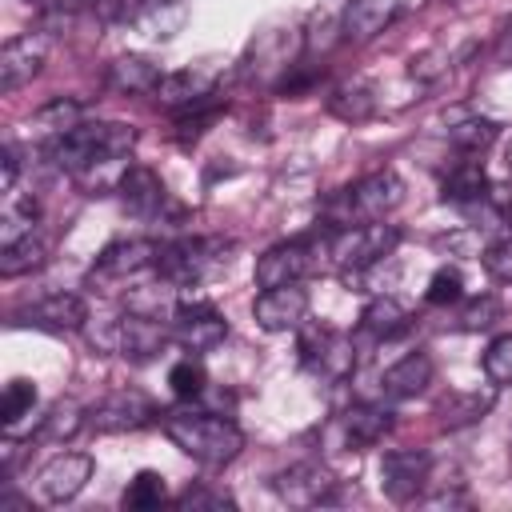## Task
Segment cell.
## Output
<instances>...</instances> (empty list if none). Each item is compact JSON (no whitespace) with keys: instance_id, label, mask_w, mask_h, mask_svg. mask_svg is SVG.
Here are the masks:
<instances>
[{"instance_id":"cell-8","label":"cell","mask_w":512,"mask_h":512,"mask_svg":"<svg viewBox=\"0 0 512 512\" xmlns=\"http://www.w3.org/2000/svg\"><path fill=\"white\" fill-rule=\"evenodd\" d=\"M312 268H316V244L312 240H280L256 256V288L300 284Z\"/></svg>"},{"instance_id":"cell-34","label":"cell","mask_w":512,"mask_h":512,"mask_svg":"<svg viewBox=\"0 0 512 512\" xmlns=\"http://www.w3.org/2000/svg\"><path fill=\"white\" fill-rule=\"evenodd\" d=\"M484 376L492 388H508L512 384V332L496 336L488 348H484V360H480Z\"/></svg>"},{"instance_id":"cell-32","label":"cell","mask_w":512,"mask_h":512,"mask_svg":"<svg viewBox=\"0 0 512 512\" xmlns=\"http://www.w3.org/2000/svg\"><path fill=\"white\" fill-rule=\"evenodd\" d=\"M216 116H220V96L212 92V96H204L200 104H192V108L176 112V140H180V144L200 140V136H204V128H208Z\"/></svg>"},{"instance_id":"cell-16","label":"cell","mask_w":512,"mask_h":512,"mask_svg":"<svg viewBox=\"0 0 512 512\" xmlns=\"http://www.w3.org/2000/svg\"><path fill=\"white\" fill-rule=\"evenodd\" d=\"M172 336H176V344H184L192 352H208L228 336V320L204 300L180 304L176 316H172Z\"/></svg>"},{"instance_id":"cell-26","label":"cell","mask_w":512,"mask_h":512,"mask_svg":"<svg viewBox=\"0 0 512 512\" xmlns=\"http://www.w3.org/2000/svg\"><path fill=\"white\" fill-rule=\"evenodd\" d=\"M80 116H84V104H80V100L56 96V100H48V104H40V108L32 112V128H36L44 140H56V136L72 132L76 124H84Z\"/></svg>"},{"instance_id":"cell-9","label":"cell","mask_w":512,"mask_h":512,"mask_svg":"<svg viewBox=\"0 0 512 512\" xmlns=\"http://www.w3.org/2000/svg\"><path fill=\"white\" fill-rule=\"evenodd\" d=\"M428 476H432V456L424 448H392L380 460V488L396 504L416 500L424 492Z\"/></svg>"},{"instance_id":"cell-37","label":"cell","mask_w":512,"mask_h":512,"mask_svg":"<svg viewBox=\"0 0 512 512\" xmlns=\"http://www.w3.org/2000/svg\"><path fill=\"white\" fill-rule=\"evenodd\" d=\"M424 300H428L432 308H448V304L464 300V276H460L456 268H440V272L428 280V292H424Z\"/></svg>"},{"instance_id":"cell-22","label":"cell","mask_w":512,"mask_h":512,"mask_svg":"<svg viewBox=\"0 0 512 512\" xmlns=\"http://www.w3.org/2000/svg\"><path fill=\"white\" fill-rule=\"evenodd\" d=\"M212 76L208 72H196V68H180V72H164L160 84H156V104L160 108H172V112H184L192 104H200L204 96H212Z\"/></svg>"},{"instance_id":"cell-31","label":"cell","mask_w":512,"mask_h":512,"mask_svg":"<svg viewBox=\"0 0 512 512\" xmlns=\"http://www.w3.org/2000/svg\"><path fill=\"white\" fill-rule=\"evenodd\" d=\"M164 500H168V484H164V476L152 472V468L136 472V476L128 480V488H124V496H120L124 508H160Z\"/></svg>"},{"instance_id":"cell-7","label":"cell","mask_w":512,"mask_h":512,"mask_svg":"<svg viewBox=\"0 0 512 512\" xmlns=\"http://www.w3.org/2000/svg\"><path fill=\"white\" fill-rule=\"evenodd\" d=\"M300 360L308 372H316L324 380H348L356 372L352 336H344L336 328H308L300 340Z\"/></svg>"},{"instance_id":"cell-11","label":"cell","mask_w":512,"mask_h":512,"mask_svg":"<svg viewBox=\"0 0 512 512\" xmlns=\"http://www.w3.org/2000/svg\"><path fill=\"white\" fill-rule=\"evenodd\" d=\"M272 492H276L284 504L312 508V504L332 500L336 476H332L324 464H316V460H300V464H292V468H284V472L272 476Z\"/></svg>"},{"instance_id":"cell-3","label":"cell","mask_w":512,"mask_h":512,"mask_svg":"<svg viewBox=\"0 0 512 512\" xmlns=\"http://www.w3.org/2000/svg\"><path fill=\"white\" fill-rule=\"evenodd\" d=\"M400 200H404V180H400L392 168H380V172L360 176V180L348 184L344 192H336V196L324 204V216H328V228L376 224V220H384L388 212H396Z\"/></svg>"},{"instance_id":"cell-2","label":"cell","mask_w":512,"mask_h":512,"mask_svg":"<svg viewBox=\"0 0 512 512\" xmlns=\"http://www.w3.org/2000/svg\"><path fill=\"white\" fill-rule=\"evenodd\" d=\"M164 436L204 468H224L244 452V432L216 412H164Z\"/></svg>"},{"instance_id":"cell-33","label":"cell","mask_w":512,"mask_h":512,"mask_svg":"<svg viewBox=\"0 0 512 512\" xmlns=\"http://www.w3.org/2000/svg\"><path fill=\"white\" fill-rule=\"evenodd\" d=\"M36 404V384L32 380H8L4 396H0V424L4 432H12L20 424V416H28Z\"/></svg>"},{"instance_id":"cell-5","label":"cell","mask_w":512,"mask_h":512,"mask_svg":"<svg viewBox=\"0 0 512 512\" xmlns=\"http://www.w3.org/2000/svg\"><path fill=\"white\" fill-rule=\"evenodd\" d=\"M400 244V232L384 220L376 224H352V228H332L324 252L340 272H364L376 260H384Z\"/></svg>"},{"instance_id":"cell-28","label":"cell","mask_w":512,"mask_h":512,"mask_svg":"<svg viewBox=\"0 0 512 512\" xmlns=\"http://www.w3.org/2000/svg\"><path fill=\"white\" fill-rule=\"evenodd\" d=\"M496 136H500V124L488 120V116H464V120H456V124L448 128L452 148L464 152V156H480L484 148L496 144Z\"/></svg>"},{"instance_id":"cell-12","label":"cell","mask_w":512,"mask_h":512,"mask_svg":"<svg viewBox=\"0 0 512 512\" xmlns=\"http://www.w3.org/2000/svg\"><path fill=\"white\" fill-rule=\"evenodd\" d=\"M16 324L40 328V332H80L88 324V304L76 292H48L36 304L20 308Z\"/></svg>"},{"instance_id":"cell-15","label":"cell","mask_w":512,"mask_h":512,"mask_svg":"<svg viewBox=\"0 0 512 512\" xmlns=\"http://www.w3.org/2000/svg\"><path fill=\"white\" fill-rule=\"evenodd\" d=\"M252 316L264 332H288L300 328L308 316V292L300 284H280V288H264L252 304Z\"/></svg>"},{"instance_id":"cell-10","label":"cell","mask_w":512,"mask_h":512,"mask_svg":"<svg viewBox=\"0 0 512 512\" xmlns=\"http://www.w3.org/2000/svg\"><path fill=\"white\" fill-rule=\"evenodd\" d=\"M152 416H156L152 400H148L144 392H136V388H116V392L100 396V400L88 408V424H92L96 432H136V428H144Z\"/></svg>"},{"instance_id":"cell-18","label":"cell","mask_w":512,"mask_h":512,"mask_svg":"<svg viewBox=\"0 0 512 512\" xmlns=\"http://www.w3.org/2000/svg\"><path fill=\"white\" fill-rule=\"evenodd\" d=\"M400 12V0H348L340 12V40L368 44L376 40Z\"/></svg>"},{"instance_id":"cell-23","label":"cell","mask_w":512,"mask_h":512,"mask_svg":"<svg viewBox=\"0 0 512 512\" xmlns=\"http://www.w3.org/2000/svg\"><path fill=\"white\" fill-rule=\"evenodd\" d=\"M488 176H484V168L476 164V160H460L448 176H444V184H440V196H444V204H456V208H476V204H488Z\"/></svg>"},{"instance_id":"cell-39","label":"cell","mask_w":512,"mask_h":512,"mask_svg":"<svg viewBox=\"0 0 512 512\" xmlns=\"http://www.w3.org/2000/svg\"><path fill=\"white\" fill-rule=\"evenodd\" d=\"M480 264H484V272H488L492 280H504V284H512V236H504V240H492V244L480 252Z\"/></svg>"},{"instance_id":"cell-42","label":"cell","mask_w":512,"mask_h":512,"mask_svg":"<svg viewBox=\"0 0 512 512\" xmlns=\"http://www.w3.org/2000/svg\"><path fill=\"white\" fill-rule=\"evenodd\" d=\"M52 8H56V12H64V16H72V12H88V8L96 12V8H100V0H52Z\"/></svg>"},{"instance_id":"cell-13","label":"cell","mask_w":512,"mask_h":512,"mask_svg":"<svg viewBox=\"0 0 512 512\" xmlns=\"http://www.w3.org/2000/svg\"><path fill=\"white\" fill-rule=\"evenodd\" d=\"M88 480H92V456H84V452H60V456H52L40 468L36 488H40V496L48 504H64V500L80 496Z\"/></svg>"},{"instance_id":"cell-36","label":"cell","mask_w":512,"mask_h":512,"mask_svg":"<svg viewBox=\"0 0 512 512\" xmlns=\"http://www.w3.org/2000/svg\"><path fill=\"white\" fill-rule=\"evenodd\" d=\"M180 508L188 512H220V508H236V500L224 492V488H208V484H188L180 496H176Z\"/></svg>"},{"instance_id":"cell-1","label":"cell","mask_w":512,"mask_h":512,"mask_svg":"<svg viewBox=\"0 0 512 512\" xmlns=\"http://www.w3.org/2000/svg\"><path fill=\"white\" fill-rule=\"evenodd\" d=\"M136 148V128L120 124V120H92V124H76L72 132L44 140V156L52 168L60 172H88L96 164L120 160Z\"/></svg>"},{"instance_id":"cell-24","label":"cell","mask_w":512,"mask_h":512,"mask_svg":"<svg viewBox=\"0 0 512 512\" xmlns=\"http://www.w3.org/2000/svg\"><path fill=\"white\" fill-rule=\"evenodd\" d=\"M492 392H448L440 404H436V420L444 428H468V424H480L488 412H492Z\"/></svg>"},{"instance_id":"cell-21","label":"cell","mask_w":512,"mask_h":512,"mask_svg":"<svg viewBox=\"0 0 512 512\" xmlns=\"http://www.w3.org/2000/svg\"><path fill=\"white\" fill-rule=\"evenodd\" d=\"M160 76H164V72H160L148 56L128 52V56H116V60L108 64L104 84H108V92H116V96H144V92H156Z\"/></svg>"},{"instance_id":"cell-6","label":"cell","mask_w":512,"mask_h":512,"mask_svg":"<svg viewBox=\"0 0 512 512\" xmlns=\"http://www.w3.org/2000/svg\"><path fill=\"white\" fill-rule=\"evenodd\" d=\"M160 252H164V244H160V240H148V236L116 240V244H108V248L96 256V264H92V272H88V284L100 288V292H112V284H124V280H132V276L156 268V264H160Z\"/></svg>"},{"instance_id":"cell-41","label":"cell","mask_w":512,"mask_h":512,"mask_svg":"<svg viewBox=\"0 0 512 512\" xmlns=\"http://www.w3.org/2000/svg\"><path fill=\"white\" fill-rule=\"evenodd\" d=\"M496 60H500V64H512V16H508V24L500 28V40H496Z\"/></svg>"},{"instance_id":"cell-19","label":"cell","mask_w":512,"mask_h":512,"mask_svg":"<svg viewBox=\"0 0 512 512\" xmlns=\"http://www.w3.org/2000/svg\"><path fill=\"white\" fill-rule=\"evenodd\" d=\"M120 200H124V208L136 212V216H156V212L168 204V188H164V180H160L152 168L128 164L124 176H120Z\"/></svg>"},{"instance_id":"cell-30","label":"cell","mask_w":512,"mask_h":512,"mask_svg":"<svg viewBox=\"0 0 512 512\" xmlns=\"http://www.w3.org/2000/svg\"><path fill=\"white\" fill-rule=\"evenodd\" d=\"M80 424H88V408H80L76 400H56V404L48 408L44 424H40V436L60 444V440L76 436V432H80Z\"/></svg>"},{"instance_id":"cell-27","label":"cell","mask_w":512,"mask_h":512,"mask_svg":"<svg viewBox=\"0 0 512 512\" xmlns=\"http://www.w3.org/2000/svg\"><path fill=\"white\" fill-rule=\"evenodd\" d=\"M44 260H48V244L36 232H28L12 244H0V276H8V280L24 276V272H36Z\"/></svg>"},{"instance_id":"cell-43","label":"cell","mask_w":512,"mask_h":512,"mask_svg":"<svg viewBox=\"0 0 512 512\" xmlns=\"http://www.w3.org/2000/svg\"><path fill=\"white\" fill-rule=\"evenodd\" d=\"M504 164H508V172H512V144H508V156H504Z\"/></svg>"},{"instance_id":"cell-17","label":"cell","mask_w":512,"mask_h":512,"mask_svg":"<svg viewBox=\"0 0 512 512\" xmlns=\"http://www.w3.org/2000/svg\"><path fill=\"white\" fill-rule=\"evenodd\" d=\"M392 408L388 404H376V400H364V404H352L340 420H336V432L344 440L348 452H364L372 444H380L388 432H392Z\"/></svg>"},{"instance_id":"cell-35","label":"cell","mask_w":512,"mask_h":512,"mask_svg":"<svg viewBox=\"0 0 512 512\" xmlns=\"http://www.w3.org/2000/svg\"><path fill=\"white\" fill-rule=\"evenodd\" d=\"M168 384H172V392L180 396V400H196V396H204V388H208V376H204V364L200 360H176L172 364V372H168Z\"/></svg>"},{"instance_id":"cell-38","label":"cell","mask_w":512,"mask_h":512,"mask_svg":"<svg viewBox=\"0 0 512 512\" xmlns=\"http://www.w3.org/2000/svg\"><path fill=\"white\" fill-rule=\"evenodd\" d=\"M496 320H500L496 296H476V300H468V304L460 308V328H464V332H484V328H492Z\"/></svg>"},{"instance_id":"cell-20","label":"cell","mask_w":512,"mask_h":512,"mask_svg":"<svg viewBox=\"0 0 512 512\" xmlns=\"http://www.w3.org/2000/svg\"><path fill=\"white\" fill-rule=\"evenodd\" d=\"M432 376H436L432 356L428 352H408L392 368H384L380 384H384V396L388 400H412V396H420L432 384Z\"/></svg>"},{"instance_id":"cell-14","label":"cell","mask_w":512,"mask_h":512,"mask_svg":"<svg viewBox=\"0 0 512 512\" xmlns=\"http://www.w3.org/2000/svg\"><path fill=\"white\" fill-rule=\"evenodd\" d=\"M48 60V40L40 32H24V36H12L4 48H0V92H16L24 88Z\"/></svg>"},{"instance_id":"cell-40","label":"cell","mask_w":512,"mask_h":512,"mask_svg":"<svg viewBox=\"0 0 512 512\" xmlns=\"http://www.w3.org/2000/svg\"><path fill=\"white\" fill-rule=\"evenodd\" d=\"M0 168H4V172H0V188H4V192H12L16 172H20V160H16V148H12V144H4V148H0Z\"/></svg>"},{"instance_id":"cell-4","label":"cell","mask_w":512,"mask_h":512,"mask_svg":"<svg viewBox=\"0 0 512 512\" xmlns=\"http://www.w3.org/2000/svg\"><path fill=\"white\" fill-rule=\"evenodd\" d=\"M232 240L224 236H188L176 244H164L160 252V276L168 284H200L208 276H216L228 260H232Z\"/></svg>"},{"instance_id":"cell-29","label":"cell","mask_w":512,"mask_h":512,"mask_svg":"<svg viewBox=\"0 0 512 512\" xmlns=\"http://www.w3.org/2000/svg\"><path fill=\"white\" fill-rule=\"evenodd\" d=\"M328 112L336 120H344V124H360V120H368L376 112V96L364 84H344V88H336L328 96Z\"/></svg>"},{"instance_id":"cell-25","label":"cell","mask_w":512,"mask_h":512,"mask_svg":"<svg viewBox=\"0 0 512 512\" xmlns=\"http://www.w3.org/2000/svg\"><path fill=\"white\" fill-rule=\"evenodd\" d=\"M360 328H364L368 336H376V340H392V336H400V332L408 328V308H404L396 296H376V300L364 304Z\"/></svg>"}]
</instances>
